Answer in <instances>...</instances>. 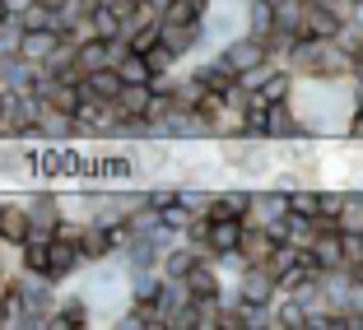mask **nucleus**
<instances>
[{
    "label": "nucleus",
    "mask_w": 363,
    "mask_h": 330,
    "mask_svg": "<svg viewBox=\"0 0 363 330\" xmlns=\"http://www.w3.org/2000/svg\"><path fill=\"white\" fill-rule=\"evenodd\" d=\"M33 237V214H28V205L19 200V191L5 200V210H0V246H14L19 251L23 242Z\"/></svg>",
    "instance_id": "nucleus-6"
},
{
    "label": "nucleus",
    "mask_w": 363,
    "mask_h": 330,
    "mask_svg": "<svg viewBox=\"0 0 363 330\" xmlns=\"http://www.w3.org/2000/svg\"><path fill=\"white\" fill-rule=\"evenodd\" d=\"M117 70H121V79H126V84H154V65H150V56L135 52V47H130V52L117 61Z\"/></svg>",
    "instance_id": "nucleus-15"
},
{
    "label": "nucleus",
    "mask_w": 363,
    "mask_h": 330,
    "mask_svg": "<svg viewBox=\"0 0 363 330\" xmlns=\"http://www.w3.org/2000/svg\"><path fill=\"white\" fill-rule=\"evenodd\" d=\"M298 84H303V79L294 75L289 65H275V70L266 75V84L257 89V98H261V103H289V98L298 93Z\"/></svg>",
    "instance_id": "nucleus-11"
},
{
    "label": "nucleus",
    "mask_w": 363,
    "mask_h": 330,
    "mask_svg": "<svg viewBox=\"0 0 363 330\" xmlns=\"http://www.w3.org/2000/svg\"><path fill=\"white\" fill-rule=\"evenodd\" d=\"M126 89V79H121L117 65H103V70H94V75H84V93L89 98H103V103H117V93Z\"/></svg>",
    "instance_id": "nucleus-13"
},
{
    "label": "nucleus",
    "mask_w": 363,
    "mask_h": 330,
    "mask_svg": "<svg viewBox=\"0 0 363 330\" xmlns=\"http://www.w3.org/2000/svg\"><path fill=\"white\" fill-rule=\"evenodd\" d=\"M94 298H89L84 288L79 293H61V307L52 312V321H47V330H84V326H94Z\"/></svg>",
    "instance_id": "nucleus-5"
},
{
    "label": "nucleus",
    "mask_w": 363,
    "mask_h": 330,
    "mask_svg": "<svg viewBox=\"0 0 363 330\" xmlns=\"http://www.w3.org/2000/svg\"><path fill=\"white\" fill-rule=\"evenodd\" d=\"M219 61H224L233 75H247V70H257V65L270 61L266 38H257V33H238V38H228V42L219 47Z\"/></svg>",
    "instance_id": "nucleus-3"
},
{
    "label": "nucleus",
    "mask_w": 363,
    "mask_h": 330,
    "mask_svg": "<svg viewBox=\"0 0 363 330\" xmlns=\"http://www.w3.org/2000/svg\"><path fill=\"white\" fill-rule=\"evenodd\" d=\"M84 251H79V242L75 237H61L56 233L52 242H47V279H56V284H75L79 275H84Z\"/></svg>",
    "instance_id": "nucleus-2"
},
{
    "label": "nucleus",
    "mask_w": 363,
    "mask_h": 330,
    "mask_svg": "<svg viewBox=\"0 0 363 330\" xmlns=\"http://www.w3.org/2000/svg\"><path fill=\"white\" fill-rule=\"evenodd\" d=\"M275 233H279V242L298 246V251H312V246H317V237H321V224H317V219H308V214H294V210H289L284 224H279Z\"/></svg>",
    "instance_id": "nucleus-9"
},
{
    "label": "nucleus",
    "mask_w": 363,
    "mask_h": 330,
    "mask_svg": "<svg viewBox=\"0 0 363 330\" xmlns=\"http://www.w3.org/2000/svg\"><path fill=\"white\" fill-rule=\"evenodd\" d=\"M61 42H65L61 28H28V33H23L19 56H23V61H33V65H47V56H52Z\"/></svg>",
    "instance_id": "nucleus-10"
},
{
    "label": "nucleus",
    "mask_w": 363,
    "mask_h": 330,
    "mask_svg": "<svg viewBox=\"0 0 363 330\" xmlns=\"http://www.w3.org/2000/svg\"><path fill=\"white\" fill-rule=\"evenodd\" d=\"M275 23H279V19H275V0H247V33L266 38Z\"/></svg>",
    "instance_id": "nucleus-16"
},
{
    "label": "nucleus",
    "mask_w": 363,
    "mask_h": 330,
    "mask_svg": "<svg viewBox=\"0 0 363 330\" xmlns=\"http://www.w3.org/2000/svg\"><path fill=\"white\" fill-rule=\"evenodd\" d=\"M279 251V233L275 228H261V224H247L242 242H238V256H242L247 266H266L270 256Z\"/></svg>",
    "instance_id": "nucleus-8"
},
{
    "label": "nucleus",
    "mask_w": 363,
    "mask_h": 330,
    "mask_svg": "<svg viewBox=\"0 0 363 330\" xmlns=\"http://www.w3.org/2000/svg\"><path fill=\"white\" fill-rule=\"evenodd\" d=\"M289 214V191L275 186V181H261L252 191V210H247V224H261V228H279Z\"/></svg>",
    "instance_id": "nucleus-4"
},
{
    "label": "nucleus",
    "mask_w": 363,
    "mask_h": 330,
    "mask_svg": "<svg viewBox=\"0 0 363 330\" xmlns=\"http://www.w3.org/2000/svg\"><path fill=\"white\" fill-rule=\"evenodd\" d=\"M0 5H5V10H10V14H23V10H28V5H38V0H0Z\"/></svg>",
    "instance_id": "nucleus-19"
},
{
    "label": "nucleus",
    "mask_w": 363,
    "mask_h": 330,
    "mask_svg": "<svg viewBox=\"0 0 363 330\" xmlns=\"http://www.w3.org/2000/svg\"><path fill=\"white\" fill-rule=\"evenodd\" d=\"M228 298H196V330H224Z\"/></svg>",
    "instance_id": "nucleus-17"
},
{
    "label": "nucleus",
    "mask_w": 363,
    "mask_h": 330,
    "mask_svg": "<svg viewBox=\"0 0 363 330\" xmlns=\"http://www.w3.org/2000/svg\"><path fill=\"white\" fill-rule=\"evenodd\" d=\"M75 47H79V70L84 75H94V70L117 61V42L112 38H89V42H75Z\"/></svg>",
    "instance_id": "nucleus-12"
},
{
    "label": "nucleus",
    "mask_w": 363,
    "mask_h": 330,
    "mask_svg": "<svg viewBox=\"0 0 363 330\" xmlns=\"http://www.w3.org/2000/svg\"><path fill=\"white\" fill-rule=\"evenodd\" d=\"M354 61H359V70H363V38H359V47H354Z\"/></svg>",
    "instance_id": "nucleus-22"
},
{
    "label": "nucleus",
    "mask_w": 363,
    "mask_h": 330,
    "mask_svg": "<svg viewBox=\"0 0 363 330\" xmlns=\"http://www.w3.org/2000/svg\"><path fill=\"white\" fill-rule=\"evenodd\" d=\"M47 10H75V0H43Z\"/></svg>",
    "instance_id": "nucleus-20"
},
{
    "label": "nucleus",
    "mask_w": 363,
    "mask_h": 330,
    "mask_svg": "<svg viewBox=\"0 0 363 330\" xmlns=\"http://www.w3.org/2000/svg\"><path fill=\"white\" fill-rule=\"evenodd\" d=\"M284 298V275H279L275 266H247L242 275H238L233 284V298L228 302H257V307H275V302Z\"/></svg>",
    "instance_id": "nucleus-1"
},
{
    "label": "nucleus",
    "mask_w": 363,
    "mask_h": 330,
    "mask_svg": "<svg viewBox=\"0 0 363 330\" xmlns=\"http://www.w3.org/2000/svg\"><path fill=\"white\" fill-rule=\"evenodd\" d=\"M150 103H154V84H126L117 93V112H126V117H150Z\"/></svg>",
    "instance_id": "nucleus-14"
},
{
    "label": "nucleus",
    "mask_w": 363,
    "mask_h": 330,
    "mask_svg": "<svg viewBox=\"0 0 363 330\" xmlns=\"http://www.w3.org/2000/svg\"><path fill=\"white\" fill-rule=\"evenodd\" d=\"M350 19H354V23H359V28H363V0H354V10H350Z\"/></svg>",
    "instance_id": "nucleus-21"
},
{
    "label": "nucleus",
    "mask_w": 363,
    "mask_h": 330,
    "mask_svg": "<svg viewBox=\"0 0 363 330\" xmlns=\"http://www.w3.org/2000/svg\"><path fill=\"white\" fill-rule=\"evenodd\" d=\"M23 19L19 14H0V56H19V47H23Z\"/></svg>",
    "instance_id": "nucleus-18"
},
{
    "label": "nucleus",
    "mask_w": 363,
    "mask_h": 330,
    "mask_svg": "<svg viewBox=\"0 0 363 330\" xmlns=\"http://www.w3.org/2000/svg\"><path fill=\"white\" fill-rule=\"evenodd\" d=\"M79 251H84V266H103V261H112L117 256V242H112V228L98 224V219H84V228H79Z\"/></svg>",
    "instance_id": "nucleus-7"
}]
</instances>
